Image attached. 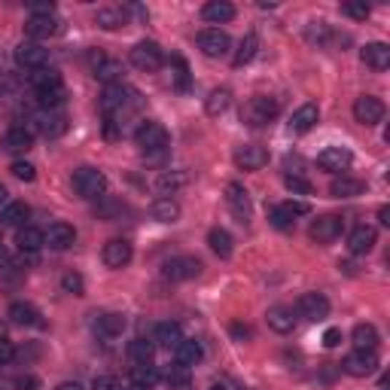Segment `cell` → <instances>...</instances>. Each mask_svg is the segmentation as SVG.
<instances>
[{"label": "cell", "instance_id": "6da1fadb", "mask_svg": "<svg viewBox=\"0 0 390 390\" xmlns=\"http://www.w3.org/2000/svg\"><path fill=\"white\" fill-rule=\"evenodd\" d=\"M131 107H137V91L129 89V86H107L104 89V98H101V110H104V116L122 122L125 113Z\"/></svg>", "mask_w": 390, "mask_h": 390}, {"label": "cell", "instance_id": "7a4b0ae2", "mask_svg": "<svg viewBox=\"0 0 390 390\" xmlns=\"http://www.w3.org/2000/svg\"><path fill=\"white\" fill-rule=\"evenodd\" d=\"M278 113H281V101L278 98L256 95V98H250L247 104L241 107V122H247L250 129H262V125H269Z\"/></svg>", "mask_w": 390, "mask_h": 390}, {"label": "cell", "instance_id": "3957f363", "mask_svg": "<svg viewBox=\"0 0 390 390\" xmlns=\"http://www.w3.org/2000/svg\"><path fill=\"white\" fill-rule=\"evenodd\" d=\"M134 141H137V146H141L144 153H165L168 144H171V134H168V129H165L162 122L146 119V122L137 125Z\"/></svg>", "mask_w": 390, "mask_h": 390}, {"label": "cell", "instance_id": "277c9868", "mask_svg": "<svg viewBox=\"0 0 390 390\" xmlns=\"http://www.w3.org/2000/svg\"><path fill=\"white\" fill-rule=\"evenodd\" d=\"M74 189L79 199H101V195L107 192V177H104V171H98V168H76L74 171Z\"/></svg>", "mask_w": 390, "mask_h": 390}, {"label": "cell", "instance_id": "5b68a950", "mask_svg": "<svg viewBox=\"0 0 390 390\" xmlns=\"http://www.w3.org/2000/svg\"><path fill=\"white\" fill-rule=\"evenodd\" d=\"M131 64L137 67V71H144V74H156L159 67L165 64V52H162V46H159L156 40H141L131 49Z\"/></svg>", "mask_w": 390, "mask_h": 390}, {"label": "cell", "instance_id": "8992f818", "mask_svg": "<svg viewBox=\"0 0 390 390\" xmlns=\"http://www.w3.org/2000/svg\"><path fill=\"white\" fill-rule=\"evenodd\" d=\"M201 259H195V256H174V259H168L165 266H162V278L165 281H192V278H199L201 274Z\"/></svg>", "mask_w": 390, "mask_h": 390}, {"label": "cell", "instance_id": "52a82bcc", "mask_svg": "<svg viewBox=\"0 0 390 390\" xmlns=\"http://www.w3.org/2000/svg\"><path fill=\"white\" fill-rule=\"evenodd\" d=\"M199 49L208 55V59H226V55L232 52V40H229V34L220 28H204L199 34Z\"/></svg>", "mask_w": 390, "mask_h": 390}, {"label": "cell", "instance_id": "ba28073f", "mask_svg": "<svg viewBox=\"0 0 390 390\" xmlns=\"http://www.w3.org/2000/svg\"><path fill=\"white\" fill-rule=\"evenodd\" d=\"M341 229H345V220H341L339 214H324L311 223L308 235H311V241H317V244H329V241H336L341 235Z\"/></svg>", "mask_w": 390, "mask_h": 390}, {"label": "cell", "instance_id": "9c48e42d", "mask_svg": "<svg viewBox=\"0 0 390 390\" xmlns=\"http://www.w3.org/2000/svg\"><path fill=\"white\" fill-rule=\"evenodd\" d=\"M293 311L305 320H324L329 314V299L324 293H302L299 299H296Z\"/></svg>", "mask_w": 390, "mask_h": 390}, {"label": "cell", "instance_id": "30bf717a", "mask_svg": "<svg viewBox=\"0 0 390 390\" xmlns=\"http://www.w3.org/2000/svg\"><path fill=\"white\" fill-rule=\"evenodd\" d=\"M89 61H91V71H95V76L101 79V83H107V86H119V83H122L125 67H122L119 61L107 59L104 52H91Z\"/></svg>", "mask_w": 390, "mask_h": 390}, {"label": "cell", "instance_id": "8fae6325", "mask_svg": "<svg viewBox=\"0 0 390 390\" xmlns=\"http://www.w3.org/2000/svg\"><path fill=\"white\" fill-rule=\"evenodd\" d=\"M134 256V247H131V241H125V238H113L104 244V250H101V259H104V266L110 269H125L131 262Z\"/></svg>", "mask_w": 390, "mask_h": 390}, {"label": "cell", "instance_id": "7c38bea8", "mask_svg": "<svg viewBox=\"0 0 390 390\" xmlns=\"http://www.w3.org/2000/svg\"><path fill=\"white\" fill-rule=\"evenodd\" d=\"M378 351H354L348 354V360H345V372L354 375V378H369L378 372Z\"/></svg>", "mask_w": 390, "mask_h": 390}, {"label": "cell", "instance_id": "4fadbf2b", "mask_svg": "<svg viewBox=\"0 0 390 390\" xmlns=\"http://www.w3.org/2000/svg\"><path fill=\"white\" fill-rule=\"evenodd\" d=\"M354 119H357L360 125H378L384 119V104L381 98L375 95H360L357 101H354Z\"/></svg>", "mask_w": 390, "mask_h": 390}, {"label": "cell", "instance_id": "5bb4252c", "mask_svg": "<svg viewBox=\"0 0 390 390\" xmlns=\"http://www.w3.org/2000/svg\"><path fill=\"white\" fill-rule=\"evenodd\" d=\"M235 165L241 171H259V168H266L269 165V150H266V146H259V144L238 146V150H235Z\"/></svg>", "mask_w": 390, "mask_h": 390}, {"label": "cell", "instance_id": "9a60e30c", "mask_svg": "<svg viewBox=\"0 0 390 390\" xmlns=\"http://www.w3.org/2000/svg\"><path fill=\"white\" fill-rule=\"evenodd\" d=\"M34 131H40L43 137H61L67 131V116L59 110H43L40 116H34Z\"/></svg>", "mask_w": 390, "mask_h": 390}, {"label": "cell", "instance_id": "2e32d148", "mask_svg": "<svg viewBox=\"0 0 390 390\" xmlns=\"http://www.w3.org/2000/svg\"><path fill=\"white\" fill-rule=\"evenodd\" d=\"M46 61H49V52L43 49L40 43H21L16 49V64L19 67H28V71H37V67H46Z\"/></svg>", "mask_w": 390, "mask_h": 390}, {"label": "cell", "instance_id": "e0dca14e", "mask_svg": "<svg viewBox=\"0 0 390 390\" xmlns=\"http://www.w3.org/2000/svg\"><path fill=\"white\" fill-rule=\"evenodd\" d=\"M378 244V232H375V226H357L354 232L348 235V250L354 256H366V254H372V247Z\"/></svg>", "mask_w": 390, "mask_h": 390}, {"label": "cell", "instance_id": "ac0fdd59", "mask_svg": "<svg viewBox=\"0 0 390 390\" xmlns=\"http://www.w3.org/2000/svg\"><path fill=\"white\" fill-rule=\"evenodd\" d=\"M351 162H354V156H351L348 146H326V150L317 156V165L324 171H336V174L339 171H348Z\"/></svg>", "mask_w": 390, "mask_h": 390}, {"label": "cell", "instance_id": "d6986e66", "mask_svg": "<svg viewBox=\"0 0 390 390\" xmlns=\"http://www.w3.org/2000/svg\"><path fill=\"white\" fill-rule=\"evenodd\" d=\"M43 238L52 250H67V247H74V241H76V229L71 223H52L43 232Z\"/></svg>", "mask_w": 390, "mask_h": 390}, {"label": "cell", "instance_id": "ffe728a7", "mask_svg": "<svg viewBox=\"0 0 390 390\" xmlns=\"http://www.w3.org/2000/svg\"><path fill=\"white\" fill-rule=\"evenodd\" d=\"M55 31H59V19H55V16H31V19L25 21V37H28L31 43L52 37Z\"/></svg>", "mask_w": 390, "mask_h": 390}, {"label": "cell", "instance_id": "44dd1931", "mask_svg": "<svg viewBox=\"0 0 390 390\" xmlns=\"http://www.w3.org/2000/svg\"><path fill=\"white\" fill-rule=\"evenodd\" d=\"M226 201H229V208H232V214L238 216L241 223L250 220V195H247V189L241 186V183H229V186H226Z\"/></svg>", "mask_w": 390, "mask_h": 390}, {"label": "cell", "instance_id": "7402d4cb", "mask_svg": "<svg viewBox=\"0 0 390 390\" xmlns=\"http://www.w3.org/2000/svg\"><path fill=\"white\" fill-rule=\"evenodd\" d=\"M34 146V129H25V125H16L4 134V150L6 153H28Z\"/></svg>", "mask_w": 390, "mask_h": 390}, {"label": "cell", "instance_id": "603a6c76", "mask_svg": "<svg viewBox=\"0 0 390 390\" xmlns=\"http://www.w3.org/2000/svg\"><path fill=\"white\" fill-rule=\"evenodd\" d=\"M317 119H320V107L317 104H302L299 110L290 116V131H296V134H305V131H311L314 125H317Z\"/></svg>", "mask_w": 390, "mask_h": 390}, {"label": "cell", "instance_id": "cb8c5ba5", "mask_svg": "<svg viewBox=\"0 0 390 390\" xmlns=\"http://www.w3.org/2000/svg\"><path fill=\"white\" fill-rule=\"evenodd\" d=\"M360 55L372 71H387L390 67V46L387 43H366Z\"/></svg>", "mask_w": 390, "mask_h": 390}, {"label": "cell", "instance_id": "d4e9b609", "mask_svg": "<svg viewBox=\"0 0 390 390\" xmlns=\"http://www.w3.org/2000/svg\"><path fill=\"white\" fill-rule=\"evenodd\" d=\"M153 341H156L159 348L174 351L180 341H183V329H180V324H174V320H165V324H159L156 332H153Z\"/></svg>", "mask_w": 390, "mask_h": 390}, {"label": "cell", "instance_id": "484cf974", "mask_svg": "<svg viewBox=\"0 0 390 390\" xmlns=\"http://www.w3.org/2000/svg\"><path fill=\"white\" fill-rule=\"evenodd\" d=\"M28 216H31V208L25 201H6V208L0 211V226L21 229V226H28Z\"/></svg>", "mask_w": 390, "mask_h": 390}, {"label": "cell", "instance_id": "4316f807", "mask_svg": "<svg viewBox=\"0 0 390 390\" xmlns=\"http://www.w3.org/2000/svg\"><path fill=\"white\" fill-rule=\"evenodd\" d=\"M9 320H13L16 326H43V317L31 302H13L9 305Z\"/></svg>", "mask_w": 390, "mask_h": 390}, {"label": "cell", "instance_id": "83f0119b", "mask_svg": "<svg viewBox=\"0 0 390 390\" xmlns=\"http://www.w3.org/2000/svg\"><path fill=\"white\" fill-rule=\"evenodd\" d=\"M201 19L211 21V25H226V21L235 19V6L226 4V0H211V4L201 6Z\"/></svg>", "mask_w": 390, "mask_h": 390}, {"label": "cell", "instance_id": "f1b7e54d", "mask_svg": "<svg viewBox=\"0 0 390 390\" xmlns=\"http://www.w3.org/2000/svg\"><path fill=\"white\" fill-rule=\"evenodd\" d=\"M162 381L171 390H189L192 387V369H189V366H180V363L165 366V369H162Z\"/></svg>", "mask_w": 390, "mask_h": 390}, {"label": "cell", "instance_id": "f546056e", "mask_svg": "<svg viewBox=\"0 0 390 390\" xmlns=\"http://www.w3.org/2000/svg\"><path fill=\"white\" fill-rule=\"evenodd\" d=\"M16 244H19L21 254H37L40 247H46L43 229H37V226H21L19 235H16Z\"/></svg>", "mask_w": 390, "mask_h": 390}, {"label": "cell", "instance_id": "4dcf8cb0", "mask_svg": "<svg viewBox=\"0 0 390 390\" xmlns=\"http://www.w3.org/2000/svg\"><path fill=\"white\" fill-rule=\"evenodd\" d=\"M269 326L274 329V332H281V336H286V332H293V326H296V317H293V308H284V305H274V308H269Z\"/></svg>", "mask_w": 390, "mask_h": 390}, {"label": "cell", "instance_id": "1f68e13d", "mask_svg": "<svg viewBox=\"0 0 390 390\" xmlns=\"http://www.w3.org/2000/svg\"><path fill=\"white\" fill-rule=\"evenodd\" d=\"M351 341H354V348L357 351H375L381 339H378V329L372 324H357L354 332H351Z\"/></svg>", "mask_w": 390, "mask_h": 390}, {"label": "cell", "instance_id": "d6a6232c", "mask_svg": "<svg viewBox=\"0 0 390 390\" xmlns=\"http://www.w3.org/2000/svg\"><path fill=\"white\" fill-rule=\"evenodd\" d=\"M329 192L336 195V199H357V195L366 192V183L357 180V177H336V180H332V186H329Z\"/></svg>", "mask_w": 390, "mask_h": 390}, {"label": "cell", "instance_id": "836d02e7", "mask_svg": "<svg viewBox=\"0 0 390 390\" xmlns=\"http://www.w3.org/2000/svg\"><path fill=\"white\" fill-rule=\"evenodd\" d=\"M150 214H153V220H159V223H174L177 216H180V204L171 199V195H162V199L153 201Z\"/></svg>", "mask_w": 390, "mask_h": 390}, {"label": "cell", "instance_id": "e575fe53", "mask_svg": "<svg viewBox=\"0 0 390 390\" xmlns=\"http://www.w3.org/2000/svg\"><path fill=\"white\" fill-rule=\"evenodd\" d=\"M95 329L101 332V336H107V339H116V336H122V332H125V317L122 314H113V311L98 314Z\"/></svg>", "mask_w": 390, "mask_h": 390}, {"label": "cell", "instance_id": "d590c367", "mask_svg": "<svg viewBox=\"0 0 390 390\" xmlns=\"http://www.w3.org/2000/svg\"><path fill=\"white\" fill-rule=\"evenodd\" d=\"M174 351H177V363L180 366H189V369H192L195 363H201V357H204V348L195 339H183Z\"/></svg>", "mask_w": 390, "mask_h": 390}, {"label": "cell", "instance_id": "8d00e7d4", "mask_svg": "<svg viewBox=\"0 0 390 390\" xmlns=\"http://www.w3.org/2000/svg\"><path fill=\"white\" fill-rule=\"evenodd\" d=\"M229 104H232V91L214 89L208 95V101H204V113H208V116H223V113L229 110Z\"/></svg>", "mask_w": 390, "mask_h": 390}, {"label": "cell", "instance_id": "74e56055", "mask_svg": "<svg viewBox=\"0 0 390 390\" xmlns=\"http://www.w3.org/2000/svg\"><path fill=\"white\" fill-rule=\"evenodd\" d=\"M208 244H211V250H214V254L220 256V259L232 256V235H229L226 229H220V226L211 229V232H208Z\"/></svg>", "mask_w": 390, "mask_h": 390}, {"label": "cell", "instance_id": "f35d334b", "mask_svg": "<svg viewBox=\"0 0 390 390\" xmlns=\"http://www.w3.org/2000/svg\"><path fill=\"white\" fill-rule=\"evenodd\" d=\"M31 79V86L34 91H43V89H55V86H61V76L52 71V67H37V71H31L28 74Z\"/></svg>", "mask_w": 390, "mask_h": 390}, {"label": "cell", "instance_id": "ab89813d", "mask_svg": "<svg viewBox=\"0 0 390 390\" xmlns=\"http://www.w3.org/2000/svg\"><path fill=\"white\" fill-rule=\"evenodd\" d=\"M256 49H259L256 34H247V37L238 43V52L232 55V64H235V67H244V64H250V61H254V55H256Z\"/></svg>", "mask_w": 390, "mask_h": 390}, {"label": "cell", "instance_id": "60d3db41", "mask_svg": "<svg viewBox=\"0 0 390 390\" xmlns=\"http://www.w3.org/2000/svg\"><path fill=\"white\" fill-rule=\"evenodd\" d=\"M186 180H189L186 171H162V174H159V180H156V189L162 192V195H171L174 189H180Z\"/></svg>", "mask_w": 390, "mask_h": 390}, {"label": "cell", "instance_id": "b9f144b4", "mask_svg": "<svg viewBox=\"0 0 390 390\" xmlns=\"http://www.w3.org/2000/svg\"><path fill=\"white\" fill-rule=\"evenodd\" d=\"M153 351H156L153 341H146V339H134L131 345H129V360H131L134 366H141V363H153Z\"/></svg>", "mask_w": 390, "mask_h": 390}, {"label": "cell", "instance_id": "7bdbcfd3", "mask_svg": "<svg viewBox=\"0 0 390 390\" xmlns=\"http://www.w3.org/2000/svg\"><path fill=\"white\" fill-rule=\"evenodd\" d=\"M64 98H67L64 86H55V89H43V91H37V104H40L43 110H59V107L64 104Z\"/></svg>", "mask_w": 390, "mask_h": 390}, {"label": "cell", "instance_id": "ee69618b", "mask_svg": "<svg viewBox=\"0 0 390 390\" xmlns=\"http://www.w3.org/2000/svg\"><path fill=\"white\" fill-rule=\"evenodd\" d=\"M269 223L274 226V229H281V232H290L293 229V223H296V216L284 208V204H274V208L269 211Z\"/></svg>", "mask_w": 390, "mask_h": 390}, {"label": "cell", "instance_id": "f6af8a7d", "mask_svg": "<svg viewBox=\"0 0 390 390\" xmlns=\"http://www.w3.org/2000/svg\"><path fill=\"white\" fill-rule=\"evenodd\" d=\"M162 378V372L156 369L153 363H141V366H131V381H141V384H153Z\"/></svg>", "mask_w": 390, "mask_h": 390}, {"label": "cell", "instance_id": "bcb514c9", "mask_svg": "<svg viewBox=\"0 0 390 390\" xmlns=\"http://www.w3.org/2000/svg\"><path fill=\"white\" fill-rule=\"evenodd\" d=\"M98 25L104 31H119L125 25V13L122 9H98Z\"/></svg>", "mask_w": 390, "mask_h": 390}, {"label": "cell", "instance_id": "7dc6e473", "mask_svg": "<svg viewBox=\"0 0 390 390\" xmlns=\"http://www.w3.org/2000/svg\"><path fill=\"white\" fill-rule=\"evenodd\" d=\"M61 290H64V293H71V296H83V293H86V281H83V274L67 271L64 278H61Z\"/></svg>", "mask_w": 390, "mask_h": 390}, {"label": "cell", "instance_id": "c3c4849f", "mask_svg": "<svg viewBox=\"0 0 390 390\" xmlns=\"http://www.w3.org/2000/svg\"><path fill=\"white\" fill-rule=\"evenodd\" d=\"M284 186L290 189L293 195H311V183H308L305 177H299V174H286L284 177Z\"/></svg>", "mask_w": 390, "mask_h": 390}, {"label": "cell", "instance_id": "681fc988", "mask_svg": "<svg viewBox=\"0 0 390 390\" xmlns=\"http://www.w3.org/2000/svg\"><path fill=\"white\" fill-rule=\"evenodd\" d=\"M13 177H19V180H25V183H31L34 177H37V168H34L31 162H25V159H19V162H13Z\"/></svg>", "mask_w": 390, "mask_h": 390}, {"label": "cell", "instance_id": "f907efd6", "mask_svg": "<svg viewBox=\"0 0 390 390\" xmlns=\"http://www.w3.org/2000/svg\"><path fill=\"white\" fill-rule=\"evenodd\" d=\"M341 13L351 16V19H357V21H366V19H369V6H366V4H341Z\"/></svg>", "mask_w": 390, "mask_h": 390}, {"label": "cell", "instance_id": "816d5d0a", "mask_svg": "<svg viewBox=\"0 0 390 390\" xmlns=\"http://www.w3.org/2000/svg\"><path fill=\"white\" fill-rule=\"evenodd\" d=\"M91 390H122V384L116 375H98L95 381H91Z\"/></svg>", "mask_w": 390, "mask_h": 390}, {"label": "cell", "instance_id": "f5cc1de1", "mask_svg": "<svg viewBox=\"0 0 390 390\" xmlns=\"http://www.w3.org/2000/svg\"><path fill=\"white\" fill-rule=\"evenodd\" d=\"M174 64H177V89L180 91H186L189 89V67H186V61H183V59H174Z\"/></svg>", "mask_w": 390, "mask_h": 390}, {"label": "cell", "instance_id": "db71d44e", "mask_svg": "<svg viewBox=\"0 0 390 390\" xmlns=\"http://www.w3.org/2000/svg\"><path fill=\"white\" fill-rule=\"evenodd\" d=\"M284 208L290 211L293 216H302V214H308V211H311V204H308L305 199H290V201H284Z\"/></svg>", "mask_w": 390, "mask_h": 390}, {"label": "cell", "instance_id": "11a10c76", "mask_svg": "<svg viewBox=\"0 0 390 390\" xmlns=\"http://www.w3.org/2000/svg\"><path fill=\"white\" fill-rule=\"evenodd\" d=\"M13 357H16V348H13V341L0 336V366H6L9 360H13Z\"/></svg>", "mask_w": 390, "mask_h": 390}, {"label": "cell", "instance_id": "9f6ffc18", "mask_svg": "<svg viewBox=\"0 0 390 390\" xmlns=\"http://www.w3.org/2000/svg\"><path fill=\"white\" fill-rule=\"evenodd\" d=\"M40 387V381L34 375H19L16 378V390H37Z\"/></svg>", "mask_w": 390, "mask_h": 390}, {"label": "cell", "instance_id": "6f0895ef", "mask_svg": "<svg viewBox=\"0 0 390 390\" xmlns=\"http://www.w3.org/2000/svg\"><path fill=\"white\" fill-rule=\"evenodd\" d=\"M339 341H341V329L332 326V329H326V332H324V345H326V348H336Z\"/></svg>", "mask_w": 390, "mask_h": 390}, {"label": "cell", "instance_id": "680465c9", "mask_svg": "<svg viewBox=\"0 0 390 390\" xmlns=\"http://www.w3.org/2000/svg\"><path fill=\"white\" fill-rule=\"evenodd\" d=\"M232 336H235V339H250V329L241 326V324H235V326H232Z\"/></svg>", "mask_w": 390, "mask_h": 390}, {"label": "cell", "instance_id": "91938a15", "mask_svg": "<svg viewBox=\"0 0 390 390\" xmlns=\"http://www.w3.org/2000/svg\"><path fill=\"white\" fill-rule=\"evenodd\" d=\"M55 390H86V387L79 384V381H61V384L55 387Z\"/></svg>", "mask_w": 390, "mask_h": 390}, {"label": "cell", "instance_id": "94428289", "mask_svg": "<svg viewBox=\"0 0 390 390\" xmlns=\"http://www.w3.org/2000/svg\"><path fill=\"white\" fill-rule=\"evenodd\" d=\"M378 220H381V226H390V208H387V204L378 211Z\"/></svg>", "mask_w": 390, "mask_h": 390}, {"label": "cell", "instance_id": "6125c7cd", "mask_svg": "<svg viewBox=\"0 0 390 390\" xmlns=\"http://www.w3.org/2000/svg\"><path fill=\"white\" fill-rule=\"evenodd\" d=\"M125 390H156L153 384H141V381H129V387Z\"/></svg>", "mask_w": 390, "mask_h": 390}, {"label": "cell", "instance_id": "be15d7a7", "mask_svg": "<svg viewBox=\"0 0 390 390\" xmlns=\"http://www.w3.org/2000/svg\"><path fill=\"white\" fill-rule=\"evenodd\" d=\"M6 199H9V192H6L4 183H0V208H6Z\"/></svg>", "mask_w": 390, "mask_h": 390}, {"label": "cell", "instance_id": "e7e4bbea", "mask_svg": "<svg viewBox=\"0 0 390 390\" xmlns=\"http://www.w3.org/2000/svg\"><path fill=\"white\" fill-rule=\"evenodd\" d=\"M6 262H9V254H6V247H4V244H0V269H4V266H6Z\"/></svg>", "mask_w": 390, "mask_h": 390}, {"label": "cell", "instance_id": "03108f58", "mask_svg": "<svg viewBox=\"0 0 390 390\" xmlns=\"http://www.w3.org/2000/svg\"><path fill=\"white\" fill-rule=\"evenodd\" d=\"M211 390H223V387H220V384H214V387H211Z\"/></svg>", "mask_w": 390, "mask_h": 390}]
</instances>
